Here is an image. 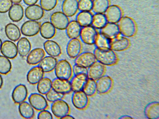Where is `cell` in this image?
<instances>
[{"mask_svg":"<svg viewBox=\"0 0 159 119\" xmlns=\"http://www.w3.org/2000/svg\"><path fill=\"white\" fill-rule=\"evenodd\" d=\"M159 106L158 102H153L146 107L145 112L146 117L150 119H157L159 116Z\"/></svg>","mask_w":159,"mask_h":119,"instance_id":"cell-35","label":"cell"},{"mask_svg":"<svg viewBox=\"0 0 159 119\" xmlns=\"http://www.w3.org/2000/svg\"><path fill=\"white\" fill-rule=\"evenodd\" d=\"M110 39L102 33L98 34L95 43L98 48L101 49L110 48Z\"/></svg>","mask_w":159,"mask_h":119,"instance_id":"cell-37","label":"cell"},{"mask_svg":"<svg viewBox=\"0 0 159 119\" xmlns=\"http://www.w3.org/2000/svg\"><path fill=\"white\" fill-rule=\"evenodd\" d=\"M44 50L49 56L57 57L61 54V49L60 46L56 42L48 40L43 44Z\"/></svg>","mask_w":159,"mask_h":119,"instance_id":"cell-20","label":"cell"},{"mask_svg":"<svg viewBox=\"0 0 159 119\" xmlns=\"http://www.w3.org/2000/svg\"><path fill=\"white\" fill-rule=\"evenodd\" d=\"M54 72L57 78L68 80L71 78L73 74L71 65L68 61L64 59L57 62Z\"/></svg>","mask_w":159,"mask_h":119,"instance_id":"cell-2","label":"cell"},{"mask_svg":"<svg viewBox=\"0 0 159 119\" xmlns=\"http://www.w3.org/2000/svg\"><path fill=\"white\" fill-rule=\"evenodd\" d=\"M82 44L78 38L72 39L68 42L66 48V51L70 58L75 59L81 53Z\"/></svg>","mask_w":159,"mask_h":119,"instance_id":"cell-11","label":"cell"},{"mask_svg":"<svg viewBox=\"0 0 159 119\" xmlns=\"http://www.w3.org/2000/svg\"><path fill=\"white\" fill-rule=\"evenodd\" d=\"M12 3L11 0H0V13H5L8 11Z\"/></svg>","mask_w":159,"mask_h":119,"instance_id":"cell-44","label":"cell"},{"mask_svg":"<svg viewBox=\"0 0 159 119\" xmlns=\"http://www.w3.org/2000/svg\"><path fill=\"white\" fill-rule=\"evenodd\" d=\"M78 0H64L62 6V12L68 17L75 15L79 10Z\"/></svg>","mask_w":159,"mask_h":119,"instance_id":"cell-21","label":"cell"},{"mask_svg":"<svg viewBox=\"0 0 159 119\" xmlns=\"http://www.w3.org/2000/svg\"><path fill=\"white\" fill-rule=\"evenodd\" d=\"M118 22L119 31L123 35L128 37L134 35L136 27L134 22L132 19L124 16L121 18Z\"/></svg>","mask_w":159,"mask_h":119,"instance_id":"cell-3","label":"cell"},{"mask_svg":"<svg viewBox=\"0 0 159 119\" xmlns=\"http://www.w3.org/2000/svg\"><path fill=\"white\" fill-rule=\"evenodd\" d=\"M50 21L56 29L60 30L66 29L70 22L68 16L61 11L52 13L50 17Z\"/></svg>","mask_w":159,"mask_h":119,"instance_id":"cell-6","label":"cell"},{"mask_svg":"<svg viewBox=\"0 0 159 119\" xmlns=\"http://www.w3.org/2000/svg\"><path fill=\"white\" fill-rule=\"evenodd\" d=\"M107 20L102 13H97L93 16L92 24L95 28L102 29L107 24Z\"/></svg>","mask_w":159,"mask_h":119,"instance_id":"cell-40","label":"cell"},{"mask_svg":"<svg viewBox=\"0 0 159 119\" xmlns=\"http://www.w3.org/2000/svg\"><path fill=\"white\" fill-rule=\"evenodd\" d=\"M28 101L34 108L38 111L46 109L48 106L46 98L40 93L31 94L28 97Z\"/></svg>","mask_w":159,"mask_h":119,"instance_id":"cell-5","label":"cell"},{"mask_svg":"<svg viewBox=\"0 0 159 119\" xmlns=\"http://www.w3.org/2000/svg\"><path fill=\"white\" fill-rule=\"evenodd\" d=\"M11 1L14 3H19L22 1V0H11Z\"/></svg>","mask_w":159,"mask_h":119,"instance_id":"cell-50","label":"cell"},{"mask_svg":"<svg viewBox=\"0 0 159 119\" xmlns=\"http://www.w3.org/2000/svg\"><path fill=\"white\" fill-rule=\"evenodd\" d=\"M39 0H23L25 3L27 5H31L35 4Z\"/></svg>","mask_w":159,"mask_h":119,"instance_id":"cell-47","label":"cell"},{"mask_svg":"<svg viewBox=\"0 0 159 119\" xmlns=\"http://www.w3.org/2000/svg\"><path fill=\"white\" fill-rule=\"evenodd\" d=\"M51 108L54 115L56 117L60 119L69 114L70 111L69 105L62 99L53 102L51 104Z\"/></svg>","mask_w":159,"mask_h":119,"instance_id":"cell-4","label":"cell"},{"mask_svg":"<svg viewBox=\"0 0 159 119\" xmlns=\"http://www.w3.org/2000/svg\"><path fill=\"white\" fill-rule=\"evenodd\" d=\"M5 31L7 37L11 40L16 42L19 40L21 33L18 27L14 24L10 23L5 26Z\"/></svg>","mask_w":159,"mask_h":119,"instance_id":"cell-27","label":"cell"},{"mask_svg":"<svg viewBox=\"0 0 159 119\" xmlns=\"http://www.w3.org/2000/svg\"><path fill=\"white\" fill-rule=\"evenodd\" d=\"M25 15L29 20H37L42 19L44 15V10L38 4L30 5L25 10Z\"/></svg>","mask_w":159,"mask_h":119,"instance_id":"cell-12","label":"cell"},{"mask_svg":"<svg viewBox=\"0 0 159 119\" xmlns=\"http://www.w3.org/2000/svg\"><path fill=\"white\" fill-rule=\"evenodd\" d=\"M81 29V26L76 20H72L69 22L66 29V34L71 39L78 38L80 36Z\"/></svg>","mask_w":159,"mask_h":119,"instance_id":"cell-30","label":"cell"},{"mask_svg":"<svg viewBox=\"0 0 159 119\" xmlns=\"http://www.w3.org/2000/svg\"><path fill=\"white\" fill-rule=\"evenodd\" d=\"M101 33L109 39H113L118 34L120 31L118 25L115 23H109L102 29Z\"/></svg>","mask_w":159,"mask_h":119,"instance_id":"cell-32","label":"cell"},{"mask_svg":"<svg viewBox=\"0 0 159 119\" xmlns=\"http://www.w3.org/2000/svg\"><path fill=\"white\" fill-rule=\"evenodd\" d=\"M98 33L95 28L90 25L82 29L80 36L82 41L85 44L92 45L95 43Z\"/></svg>","mask_w":159,"mask_h":119,"instance_id":"cell-10","label":"cell"},{"mask_svg":"<svg viewBox=\"0 0 159 119\" xmlns=\"http://www.w3.org/2000/svg\"><path fill=\"white\" fill-rule=\"evenodd\" d=\"M2 44V40L0 38V51L1 50V48Z\"/></svg>","mask_w":159,"mask_h":119,"instance_id":"cell-51","label":"cell"},{"mask_svg":"<svg viewBox=\"0 0 159 119\" xmlns=\"http://www.w3.org/2000/svg\"><path fill=\"white\" fill-rule=\"evenodd\" d=\"M71 101L74 106L80 110L85 109L89 103L88 96L82 90L74 92L72 96Z\"/></svg>","mask_w":159,"mask_h":119,"instance_id":"cell-8","label":"cell"},{"mask_svg":"<svg viewBox=\"0 0 159 119\" xmlns=\"http://www.w3.org/2000/svg\"><path fill=\"white\" fill-rule=\"evenodd\" d=\"M109 6L108 0H94L92 9L96 13H102L106 11Z\"/></svg>","mask_w":159,"mask_h":119,"instance_id":"cell-36","label":"cell"},{"mask_svg":"<svg viewBox=\"0 0 159 119\" xmlns=\"http://www.w3.org/2000/svg\"><path fill=\"white\" fill-rule=\"evenodd\" d=\"M105 12L107 20L110 23L118 22L121 18V11L117 6L113 5L109 7Z\"/></svg>","mask_w":159,"mask_h":119,"instance_id":"cell-22","label":"cell"},{"mask_svg":"<svg viewBox=\"0 0 159 119\" xmlns=\"http://www.w3.org/2000/svg\"><path fill=\"white\" fill-rule=\"evenodd\" d=\"M39 32L43 37L50 39L55 36L56 30L51 22L47 21L41 25Z\"/></svg>","mask_w":159,"mask_h":119,"instance_id":"cell-26","label":"cell"},{"mask_svg":"<svg viewBox=\"0 0 159 119\" xmlns=\"http://www.w3.org/2000/svg\"><path fill=\"white\" fill-rule=\"evenodd\" d=\"M96 81L97 92L99 94H106L108 92L112 87V80L108 75H103Z\"/></svg>","mask_w":159,"mask_h":119,"instance_id":"cell-14","label":"cell"},{"mask_svg":"<svg viewBox=\"0 0 159 119\" xmlns=\"http://www.w3.org/2000/svg\"><path fill=\"white\" fill-rule=\"evenodd\" d=\"M0 51L3 55L9 59H14L18 53L16 44L9 40L5 41L2 43Z\"/></svg>","mask_w":159,"mask_h":119,"instance_id":"cell-16","label":"cell"},{"mask_svg":"<svg viewBox=\"0 0 159 119\" xmlns=\"http://www.w3.org/2000/svg\"><path fill=\"white\" fill-rule=\"evenodd\" d=\"M28 95V90L26 86L23 84H19L13 89L11 97L15 103L19 104L26 100Z\"/></svg>","mask_w":159,"mask_h":119,"instance_id":"cell-15","label":"cell"},{"mask_svg":"<svg viewBox=\"0 0 159 119\" xmlns=\"http://www.w3.org/2000/svg\"><path fill=\"white\" fill-rule=\"evenodd\" d=\"M58 0H40V6L44 10L49 11L53 9L57 6Z\"/></svg>","mask_w":159,"mask_h":119,"instance_id":"cell-41","label":"cell"},{"mask_svg":"<svg viewBox=\"0 0 159 119\" xmlns=\"http://www.w3.org/2000/svg\"><path fill=\"white\" fill-rule=\"evenodd\" d=\"M75 64L87 68L96 61L94 53L86 52L80 53L75 58Z\"/></svg>","mask_w":159,"mask_h":119,"instance_id":"cell-13","label":"cell"},{"mask_svg":"<svg viewBox=\"0 0 159 119\" xmlns=\"http://www.w3.org/2000/svg\"><path fill=\"white\" fill-rule=\"evenodd\" d=\"M93 2L91 0H80L78 8L81 11H90L92 9Z\"/></svg>","mask_w":159,"mask_h":119,"instance_id":"cell-43","label":"cell"},{"mask_svg":"<svg viewBox=\"0 0 159 119\" xmlns=\"http://www.w3.org/2000/svg\"><path fill=\"white\" fill-rule=\"evenodd\" d=\"M73 74L74 75L80 74L88 75V70L87 68L75 64L72 67Z\"/></svg>","mask_w":159,"mask_h":119,"instance_id":"cell-45","label":"cell"},{"mask_svg":"<svg viewBox=\"0 0 159 119\" xmlns=\"http://www.w3.org/2000/svg\"><path fill=\"white\" fill-rule=\"evenodd\" d=\"M92 0L93 1H94V0Z\"/></svg>","mask_w":159,"mask_h":119,"instance_id":"cell-52","label":"cell"},{"mask_svg":"<svg viewBox=\"0 0 159 119\" xmlns=\"http://www.w3.org/2000/svg\"><path fill=\"white\" fill-rule=\"evenodd\" d=\"M24 15V9L22 6L18 3L13 4L8 12L10 19L13 21L17 22L21 20Z\"/></svg>","mask_w":159,"mask_h":119,"instance_id":"cell-28","label":"cell"},{"mask_svg":"<svg viewBox=\"0 0 159 119\" xmlns=\"http://www.w3.org/2000/svg\"><path fill=\"white\" fill-rule=\"evenodd\" d=\"M88 78L87 74L74 75L70 82L72 90L74 92L82 90Z\"/></svg>","mask_w":159,"mask_h":119,"instance_id":"cell-25","label":"cell"},{"mask_svg":"<svg viewBox=\"0 0 159 119\" xmlns=\"http://www.w3.org/2000/svg\"><path fill=\"white\" fill-rule=\"evenodd\" d=\"M16 46L18 52L22 57H24L27 56L31 51V48L30 42L25 37H22L19 39Z\"/></svg>","mask_w":159,"mask_h":119,"instance_id":"cell-29","label":"cell"},{"mask_svg":"<svg viewBox=\"0 0 159 119\" xmlns=\"http://www.w3.org/2000/svg\"><path fill=\"white\" fill-rule=\"evenodd\" d=\"M37 88L39 93L46 95L52 89V81L48 77H43L37 84Z\"/></svg>","mask_w":159,"mask_h":119,"instance_id":"cell-33","label":"cell"},{"mask_svg":"<svg viewBox=\"0 0 159 119\" xmlns=\"http://www.w3.org/2000/svg\"><path fill=\"white\" fill-rule=\"evenodd\" d=\"M129 45V41L127 38L116 37L111 41L110 49L114 51H121L127 49Z\"/></svg>","mask_w":159,"mask_h":119,"instance_id":"cell-23","label":"cell"},{"mask_svg":"<svg viewBox=\"0 0 159 119\" xmlns=\"http://www.w3.org/2000/svg\"><path fill=\"white\" fill-rule=\"evenodd\" d=\"M93 16L89 11H81L77 15L76 21L81 26H89L92 23Z\"/></svg>","mask_w":159,"mask_h":119,"instance_id":"cell-34","label":"cell"},{"mask_svg":"<svg viewBox=\"0 0 159 119\" xmlns=\"http://www.w3.org/2000/svg\"><path fill=\"white\" fill-rule=\"evenodd\" d=\"M82 90L88 96L94 95L97 92L96 82L93 80L88 78Z\"/></svg>","mask_w":159,"mask_h":119,"instance_id":"cell-39","label":"cell"},{"mask_svg":"<svg viewBox=\"0 0 159 119\" xmlns=\"http://www.w3.org/2000/svg\"><path fill=\"white\" fill-rule=\"evenodd\" d=\"M37 118L39 119H52L53 116L49 111L45 109L39 111L37 115Z\"/></svg>","mask_w":159,"mask_h":119,"instance_id":"cell-46","label":"cell"},{"mask_svg":"<svg viewBox=\"0 0 159 119\" xmlns=\"http://www.w3.org/2000/svg\"><path fill=\"white\" fill-rule=\"evenodd\" d=\"M57 61V59L50 56H45L39 64V66L44 73L52 72L55 68Z\"/></svg>","mask_w":159,"mask_h":119,"instance_id":"cell-24","label":"cell"},{"mask_svg":"<svg viewBox=\"0 0 159 119\" xmlns=\"http://www.w3.org/2000/svg\"><path fill=\"white\" fill-rule=\"evenodd\" d=\"M52 87L54 90L64 95L69 94L72 91L70 82L57 77L52 81Z\"/></svg>","mask_w":159,"mask_h":119,"instance_id":"cell-9","label":"cell"},{"mask_svg":"<svg viewBox=\"0 0 159 119\" xmlns=\"http://www.w3.org/2000/svg\"><path fill=\"white\" fill-rule=\"evenodd\" d=\"M44 72L39 66L31 68L28 72L26 78L28 82L33 85L37 84L43 77Z\"/></svg>","mask_w":159,"mask_h":119,"instance_id":"cell-18","label":"cell"},{"mask_svg":"<svg viewBox=\"0 0 159 119\" xmlns=\"http://www.w3.org/2000/svg\"><path fill=\"white\" fill-rule=\"evenodd\" d=\"M74 117L72 116L71 115H69V114H67L66 115V116H64V117H63L61 119H74Z\"/></svg>","mask_w":159,"mask_h":119,"instance_id":"cell-48","label":"cell"},{"mask_svg":"<svg viewBox=\"0 0 159 119\" xmlns=\"http://www.w3.org/2000/svg\"><path fill=\"white\" fill-rule=\"evenodd\" d=\"M88 70V78L96 81L103 75L105 68V65L96 61Z\"/></svg>","mask_w":159,"mask_h":119,"instance_id":"cell-19","label":"cell"},{"mask_svg":"<svg viewBox=\"0 0 159 119\" xmlns=\"http://www.w3.org/2000/svg\"><path fill=\"white\" fill-rule=\"evenodd\" d=\"M64 96V95L60 94L52 89L46 95V98L48 101L53 103L62 99Z\"/></svg>","mask_w":159,"mask_h":119,"instance_id":"cell-42","label":"cell"},{"mask_svg":"<svg viewBox=\"0 0 159 119\" xmlns=\"http://www.w3.org/2000/svg\"><path fill=\"white\" fill-rule=\"evenodd\" d=\"M45 52L43 49L37 48L31 51L26 57L27 63L31 65L39 64L45 57Z\"/></svg>","mask_w":159,"mask_h":119,"instance_id":"cell-17","label":"cell"},{"mask_svg":"<svg viewBox=\"0 0 159 119\" xmlns=\"http://www.w3.org/2000/svg\"><path fill=\"white\" fill-rule=\"evenodd\" d=\"M41 24L36 20H29L24 22L21 27L23 35L27 37H32L39 32Z\"/></svg>","mask_w":159,"mask_h":119,"instance_id":"cell-7","label":"cell"},{"mask_svg":"<svg viewBox=\"0 0 159 119\" xmlns=\"http://www.w3.org/2000/svg\"><path fill=\"white\" fill-rule=\"evenodd\" d=\"M96 60L104 65L111 66L117 61V56L113 51L111 49H96L94 52Z\"/></svg>","mask_w":159,"mask_h":119,"instance_id":"cell-1","label":"cell"},{"mask_svg":"<svg viewBox=\"0 0 159 119\" xmlns=\"http://www.w3.org/2000/svg\"><path fill=\"white\" fill-rule=\"evenodd\" d=\"M11 68V63L9 59L3 55H0V73L7 74L10 72Z\"/></svg>","mask_w":159,"mask_h":119,"instance_id":"cell-38","label":"cell"},{"mask_svg":"<svg viewBox=\"0 0 159 119\" xmlns=\"http://www.w3.org/2000/svg\"><path fill=\"white\" fill-rule=\"evenodd\" d=\"M3 84V80L1 74L0 73V89L2 87Z\"/></svg>","mask_w":159,"mask_h":119,"instance_id":"cell-49","label":"cell"},{"mask_svg":"<svg viewBox=\"0 0 159 119\" xmlns=\"http://www.w3.org/2000/svg\"><path fill=\"white\" fill-rule=\"evenodd\" d=\"M34 108L29 103L25 101L20 103L18 110L21 116L25 119H31L34 116Z\"/></svg>","mask_w":159,"mask_h":119,"instance_id":"cell-31","label":"cell"}]
</instances>
